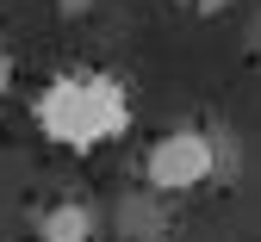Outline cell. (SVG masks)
Instances as JSON below:
<instances>
[{"mask_svg":"<svg viewBox=\"0 0 261 242\" xmlns=\"http://www.w3.org/2000/svg\"><path fill=\"white\" fill-rule=\"evenodd\" d=\"M31 118H38V137L69 155H93L118 143V137L130 130V118H137V99H130L124 75H112V68H56V75L38 87V99H31Z\"/></svg>","mask_w":261,"mask_h":242,"instance_id":"1","label":"cell"},{"mask_svg":"<svg viewBox=\"0 0 261 242\" xmlns=\"http://www.w3.org/2000/svg\"><path fill=\"white\" fill-rule=\"evenodd\" d=\"M13 81H19V68H13V50H7V44H0V99H7V93H13Z\"/></svg>","mask_w":261,"mask_h":242,"instance_id":"5","label":"cell"},{"mask_svg":"<svg viewBox=\"0 0 261 242\" xmlns=\"http://www.w3.org/2000/svg\"><path fill=\"white\" fill-rule=\"evenodd\" d=\"M93 7H100V0H56V13H62V19H87Z\"/></svg>","mask_w":261,"mask_h":242,"instance_id":"6","label":"cell"},{"mask_svg":"<svg viewBox=\"0 0 261 242\" xmlns=\"http://www.w3.org/2000/svg\"><path fill=\"white\" fill-rule=\"evenodd\" d=\"M255 62H261V44H255Z\"/></svg>","mask_w":261,"mask_h":242,"instance_id":"8","label":"cell"},{"mask_svg":"<svg viewBox=\"0 0 261 242\" xmlns=\"http://www.w3.org/2000/svg\"><path fill=\"white\" fill-rule=\"evenodd\" d=\"M112 230H118V242H174V211H168L162 193L143 186V193H124L118 199Z\"/></svg>","mask_w":261,"mask_h":242,"instance_id":"4","label":"cell"},{"mask_svg":"<svg viewBox=\"0 0 261 242\" xmlns=\"http://www.w3.org/2000/svg\"><path fill=\"white\" fill-rule=\"evenodd\" d=\"M230 162H237L230 137H218L212 124H174L143 149V186L162 199H187V193L212 186Z\"/></svg>","mask_w":261,"mask_h":242,"instance_id":"2","label":"cell"},{"mask_svg":"<svg viewBox=\"0 0 261 242\" xmlns=\"http://www.w3.org/2000/svg\"><path fill=\"white\" fill-rule=\"evenodd\" d=\"M31 242H100V211L81 193H56L31 211Z\"/></svg>","mask_w":261,"mask_h":242,"instance_id":"3","label":"cell"},{"mask_svg":"<svg viewBox=\"0 0 261 242\" xmlns=\"http://www.w3.org/2000/svg\"><path fill=\"white\" fill-rule=\"evenodd\" d=\"M180 7H187V13H199V19H212V13L230 7V0H180Z\"/></svg>","mask_w":261,"mask_h":242,"instance_id":"7","label":"cell"}]
</instances>
